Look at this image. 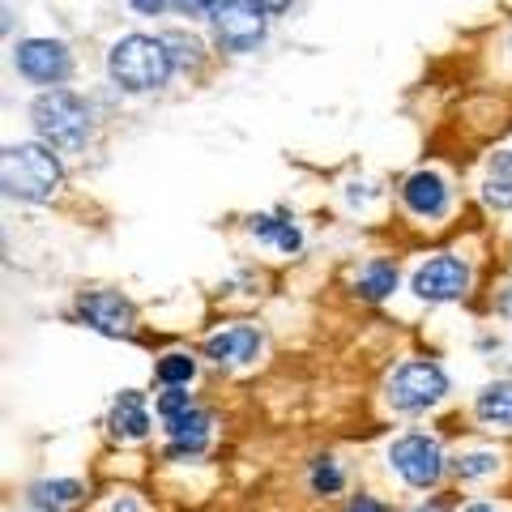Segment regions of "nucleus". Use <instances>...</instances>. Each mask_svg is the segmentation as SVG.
I'll list each match as a JSON object with an SVG mask.
<instances>
[{"instance_id":"obj_1","label":"nucleus","mask_w":512,"mask_h":512,"mask_svg":"<svg viewBox=\"0 0 512 512\" xmlns=\"http://www.w3.org/2000/svg\"><path fill=\"white\" fill-rule=\"evenodd\" d=\"M171 52L163 39H150V35H124L116 47L107 52V73L111 82L128 94H146V90H158L167 86L171 77Z\"/></svg>"},{"instance_id":"obj_2","label":"nucleus","mask_w":512,"mask_h":512,"mask_svg":"<svg viewBox=\"0 0 512 512\" xmlns=\"http://www.w3.org/2000/svg\"><path fill=\"white\" fill-rule=\"evenodd\" d=\"M30 120H35V133L43 137V146H52L60 154H77L90 141V111L69 90H43L30 103Z\"/></svg>"},{"instance_id":"obj_3","label":"nucleus","mask_w":512,"mask_h":512,"mask_svg":"<svg viewBox=\"0 0 512 512\" xmlns=\"http://www.w3.org/2000/svg\"><path fill=\"white\" fill-rule=\"evenodd\" d=\"M0 180L18 201H52L60 188V158L52 154V146H39V141L9 146L5 163H0Z\"/></svg>"},{"instance_id":"obj_4","label":"nucleus","mask_w":512,"mask_h":512,"mask_svg":"<svg viewBox=\"0 0 512 512\" xmlns=\"http://www.w3.org/2000/svg\"><path fill=\"white\" fill-rule=\"evenodd\" d=\"M444 393H448V376H444V367L431 363V359H410V363H402V367H397V372L389 376V389H384L389 406L402 410V414H423V410H431V406H440Z\"/></svg>"},{"instance_id":"obj_5","label":"nucleus","mask_w":512,"mask_h":512,"mask_svg":"<svg viewBox=\"0 0 512 512\" xmlns=\"http://www.w3.org/2000/svg\"><path fill=\"white\" fill-rule=\"evenodd\" d=\"M389 466L397 470V478H402L406 487L427 491V487L440 483V474H444V453H440L436 440L423 436V431H406V436H397V440L389 444Z\"/></svg>"},{"instance_id":"obj_6","label":"nucleus","mask_w":512,"mask_h":512,"mask_svg":"<svg viewBox=\"0 0 512 512\" xmlns=\"http://www.w3.org/2000/svg\"><path fill=\"white\" fill-rule=\"evenodd\" d=\"M214 35L227 52H252L265 39V9L252 0H218L214 5Z\"/></svg>"},{"instance_id":"obj_7","label":"nucleus","mask_w":512,"mask_h":512,"mask_svg":"<svg viewBox=\"0 0 512 512\" xmlns=\"http://www.w3.org/2000/svg\"><path fill=\"white\" fill-rule=\"evenodd\" d=\"M470 286V265L457 261V256H431L414 269L410 278V295L423 299V303H453L466 295Z\"/></svg>"},{"instance_id":"obj_8","label":"nucleus","mask_w":512,"mask_h":512,"mask_svg":"<svg viewBox=\"0 0 512 512\" xmlns=\"http://www.w3.org/2000/svg\"><path fill=\"white\" fill-rule=\"evenodd\" d=\"M13 64H18V73L26 77V82H35V86H60L64 77H69V69H73L69 47L56 43V39H26V43H18Z\"/></svg>"},{"instance_id":"obj_9","label":"nucleus","mask_w":512,"mask_h":512,"mask_svg":"<svg viewBox=\"0 0 512 512\" xmlns=\"http://www.w3.org/2000/svg\"><path fill=\"white\" fill-rule=\"evenodd\" d=\"M77 316H82L90 329L107 333V338H128V333H133V303L116 291H86L77 299Z\"/></svg>"},{"instance_id":"obj_10","label":"nucleus","mask_w":512,"mask_h":512,"mask_svg":"<svg viewBox=\"0 0 512 512\" xmlns=\"http://www.w3.org/2000/svg\"><path fill=\"white\" fill-rule=\"evenodd\" d=\"M261 329L256 325H227L222 333H210V342H205V355H210L214 363H227V367H244L252 363L256 355H261Z\"/></svg>"},{"instance_id":"obj_11","label":"nucleus","mask_w":512,"mask_h":512,"mask_svg":"<svg viewBox=\"0 0 512 512\" xmlns=\"http://www.w3.org/2000/svg\"><path fill=\"white\" fill-rule=\"evenodd\" d=\"M402 201H406V210L414 218H444L448 214V184H444V175L436 171H414L410 180L402 184Z\"/></svg>"},{"instance_id":"obj_12","label":"nucleus","mask_w":512,"mask_h":512,"mask_svg":"<svg viewBox=\"0 0 512 512\" xmlns=\"http://www.w3.org/2000/svg\"><path fill=\"white\" fill-rule=\"evenodd\" d=\"M167 423V436H171V457H201L210 448V436H214V419L205 410H184L175 419H163Z\"/></svg>"},{"instance_id":"obj_13","label":"nucleus","mask_w":512,"mask_h":512,"mask_svg":"<svg viewBox=\"0 0 512 512\" xmlns=\"http://www.w3.org/2000/svg\"><path fill=\"white\" fill-rule=\"evenodd\" d=\"M107 427H111V436H120V440H146L150 436V406H146V397L133 393V389L120 393L116 402H111Z\"/></svg>"},{"instance_id":"obj_14","label":"nucleus","mask_w":512,"mask_h":512,"mask_svg":"<svg viewBox=\"0 0 512 512\" xmlns=\"http://www.w3.org/2000/svg\"><path fill=\"white\" fill-rule=\"evenodd\" d=\"M474 414H478V419H483L487 427H504V431H512V380H495V384H487V389L474 397Z\"/></svg>"},{"instance_id":"obj_15","label":"nucleus","mask_w":512,"mask_h":512,"mask_svg":"<svg viewBox=\"0 0 512 512\" xmlns=\"http://www.w3.org/2000/svg\"><path fill=\"white\" fill-rule=\"evenodd\" d=\"M248 227H252L256 239H265V244H274L282 252H299L303 248L299 227H295V222H286V218H278V214H252Z\"/></svg>"},{"instance_id":"obj_16","label":"nucleus","mask_w":512,"mask_h":512,"mask_svg":"<svg viewBox=\"0 0 512 512\" xmlns=\"http://www.w3.org/2000/svg\"><path fill=\"white\" fill-rule=\"evenodd\" d=\"M77 495H82V483H77V478H47V483L30 487V504L39 512H60V508H73Z\"/></svg>"},{"instance_id":"obj_17","label":"nucleus","mask_w":512,"mask_h":512,"mask_svg":"<svg viewBox=\"0 0 512 512\" xmlns=\"http://www.w3.org/2000/svg\"><path fill=\"white\" fill-rule=\"evenodd\" d=\"M355 291L363 299H384L389 291H397V269L389 261H367L355 278Z\"/></svg>"},{"instance_id":"obj_18","label":"nucleus","mask_w":512,"mask_h":512,"mask_svg":"<svg viewBox=\"0 0 512 512\" xmlns=\"http://www.w3.org/2000/svg\"><path fill=\"white\" fill-rule=\"evenodd\" d=\"M192 376H197V359L188 350H171V355L158 359V380L163 384H188Z\"/></svg>"},{"instance_id":"obj_19","label":"nucleus","mask_w":512,"mask_h":512,"mask_svg":"<svg viewBox=\"0 0 512 512\" xmlns=\"http://www.w3.org/2000/svg\"><path fill=\"white\" fill-rule=\"evenodd\" d=\"M163 43H167L175 69H197V64H201V43L192 39V35H184V30H171Z\"/></svg>"},{"instance_id":"obj_20","label":"nucleus","mask_w":512,"mask_h":512,"mask_svg":"<svg viewBox=\"0 0 512 512\" xmlns=\"http://www.w3.org/2000/svg\"><path fill=\"white\" fill-rule=\"evenodd\" d=\"M453 470H457V478H487V474H495L500 470V457L495 453H487V448H478V453H466V457H457L453 461Z\"/></svg>"},{"instance_id":"obj_21","label":"nucleus","mask_w":512,"mask_h":512,"mask_svg":"<svg viewBox=\"0 0 512 512\" xmlns=\"http://www.w3.org/2000/svg\"><path fill=\"white\" fill-rule=\"evenodd\" d=\"M342 483H346V474H342V466L333 457H320L312 466V491L316 495H338Z\"/></svg>"},{"instance_id":"obj_22","label":"nucleus","mask_w":512,"mask_h":512,"mask_svg":"<svg viewBox=\"0 0 512 512\" xmlns=\"http://www.w3.org/2000/svg\"><path fill=\"white\" fill-rule=\"evenodd\" d=\"M154 410H158V419H175V414H184V410H192L188 384H167V389H163V393H158V402H154Z\"/></svg>"},{"instance_id":"obj_23","label":"nucleus","mask_w":512,"mask_h":512,"mask_svg":"<svg viewBox=\"0 0 512 512\" xmlns=\"http://www.w3.org/2000/svg\"><path fill=\"white\" fill-rule=\"evenodd\" d=\"M483 201L491 210H512V180H500V175H491L483 184Z\"/></svg>"},{"instance_id":"obj_24","label":"nucleus","mask_w":512,"mask_h":512,"mask_svg":"<svg viewBox=\"0 0 512 512\" xmlns=\"http://www.w3.org/2000/svg\"><path fill=\"white\" fill-rule=\"evenodd\" d=\"M180 13H188V18H201V13H214L218 0H171Z\"/></svg>"},{"instance_id":"obj_25","label":"nucleus","mask_w":512,"mask_h":512,"mask_svg":"<svg viewBox=\"0 0 512 512\" xmlns=\"http://www.w3.org/2000/svg\"><path fill=\"white\" fill-rule=\"evenodd\" d=\"M491 175H500V180H512V150H500L491 158Z\"/></svg>"},{"instance_id":"obj_26","label":"nucleus","mask_w":512,"mask_h":512,"mask_svg":"<svg viewBox=\"0 0 512 512\" xmlns=\"http://www.w3.org/2000/svg\"><path fill=\"white\" fill-rule=\"evenodd\" d=\"M128 5H133L137 13H146V18H158V13H163L171 0H128Z\"/></svg>"},{"instance_id":"obj_27","label":"nucleus","mask_w":512,"mask_h":512,"mask_svg":"<svg viewBox=\"0 0 512 512\" xmlns=\"http://www.w3.org/2000/svg\"><path fill=\"white\" fill-rule=\"evenodd\" d=\"M346 512H384V504L372 500V495H359V500H350V504H346Z\"/></svg>"},{"instance_id":"obj_28","label":"nucleus","mask_w":512,"mask_h":512,"mask_svg":"<svg viewBox=\"0 0 512 512\" xmlns=\"http://www.w3.org/2000/svg\"><path fill=\"white\" fill-rule=\"evenodd\" d=\"M107 512H141V504L133 500V495H120V500H111Z\"/></svg>"},{"instance_id":"obj_29","label":"nucleus","mask_w":512,"mask_h":512,"mask_svg":"<svg viewBox=\"0 0 512 512\" xmlns=\"http://www.w3.org/2000/svg\"><path fill=\"white\" fill-rule=\"evenodd\" d=\"M252 5H261L265 13H282L286 5H291V0H252Z\"/></svg>"},{"instance_id":"obj_30","label":"nucleus","mask_w":512,"mask_h":512,"mask_svg":"<svg viewBox=\"0 0 512 512\" xmlns=\"http://www.w3.org/2000/svg\"><path fill=\"white\" fill-rule=\"evenodd\" d=\"M500 316L512 320V286H504V291H500Z\"/></svg>"},{"instance_id":"obj_31","label":"nucleus","mask_w":512,"mask_h":512,"mask_svg":"<svg viewBox=\"0 0 512 512\" xmlns=\"http://www.w3.org/2000/svg\"><path fill=\"white\" fill-rule=\"evenodd\" d=\"M461 512H495L491 504H470V508H461Z\"/></svg>"},{"instance_id":"obj_32","label":"nucleus","mask_w":512,"mask_h":512,"mask_svg":"<svg viewBox=\"0 0 512 512\" xmlns=\"http://www.w3.org/2000/svg\"><path fill=\"white\" fill-rule=\"evenodd\" d=\"M414 512H440V508H414Z\"/></svg>"}]
</instances>
